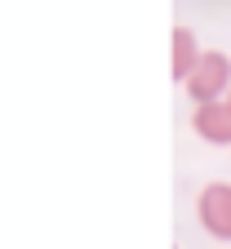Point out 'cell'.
Instances as JSON below:
<instances>
[{
    "mask_svg": "<svg viewBox=\"0 0 231 249\" xmlns=\"http://www.w3.org/2000/svg\"><path fill=\"white\" fill-rule=\"evenodd\" d=\"M182 89H187V98H191L195 107H205V103H222L227 93H231V58L218 53V49H205L200 67L191 71V80H187Z\"/></svg>",
    "mask_w": 231,
    "mask_h": 249,
    "instance_id": "1",
    "label": "cell"
},
{
    "mask_svg": "<svg viewBox=\"0 0 231 249\" xmlns=\"http://www.w3.org/2000/svg\"><path fill=\"white\" fill-rule=\"evenodd\" d=\"M195 218L213 240L231 245V182H205L195 196Z\"/></svg>",
    "mask_w": 231,
    "mask_h": 249,
    "instance_id": "2",
    "label": "cell"
},
{
    "mask_svg": "<svg viewBox=\"0 0 231 249\" xmlns=\"http://www.w3.org/2000/svg\"><path fill=\"white\" fill-rule=\"evenodd\" d=\"M191 129L200 142H213V147H231V103H205L191 111Z\"/></svg>",
    "mask_w": 231,
    "mask_h": 249,
    "instance_id": "3",
    "label": "cell"
},
{
    "mask_svg": "<svg viewBox=\"0 0 231 249\" xmlns=\"http://www.w3.org/2000/svg\"><path fill=\"white\" fill-rule=\"evenodd\" d=\"M200 45H195V31L191 27H174V80L178 85H187L191 80V71L200 67Z\"/></svg>",
    "mask_w": 231,
    "mask_h": 249,
    "instance_id": "4",
    "label": "cell"
},
{
    "mask_svg": "<svg viewBox=\"0 0 231 249\" xmlns=\"http://www.w3.org/2000/svg\"><path fill=\"white\" fill-rule=\"evenodd\" d=\"M227 103H231V93H227Z\"/></svg>",
    "mask_w": 231,
    "mask_h": 249,
    "instance_id": "5",
    "label": "cell"
}]
</instances>
